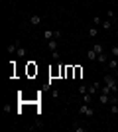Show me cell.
Wrapping results in <instances>:
<instances>
[{"mask_svg":"<svg viewBox=\"0 0 118 132\" xmlns=\"http://www.w3.org/2000/svg\"><path fill=\"white\" fill-rule=\"evenodd\" d=\"M73 130L75 132H85V126H81L79 122H75V124H73Z\"/></svg>","mask_w":118,"mask_h":132,"instance_id":"e0dca14e","label":"cell"},{"mask_svg":"<svg viewBox=\"0 0 118 132\" xmlns=\"http://www.w3.org/2000/svg\"><path fill=\"white\" fill-rule=\"evenodd\" d=\"M87 34H89V38H96L98 36V26H90L87 30Z\"/></svg>","mask_w":118,"mask_h":132,"instance_id":"8992f818","label":"cell"},{"mask_svg":"<svg viewBox=\"0 0 118 132\" xmlns=\"http://www.w3.org/2000/svg\"><path fill=\"white\" fill-rule=\"evenodd\" d=\"M79 112H81L83 116H87V118H93V116H95V110H93V106H90V105H87V103H83V105H81Z\"/></svg>","mask_w":118,"mask_h":132,"instance_id":"7a4b0ae2","label":"cell"},{"mask_svg":"<svg viewBox=\"0 0 118 132\" xmlns=\"http://www.w3.org/2000/svg\"><path fill=\"white\" fill-rule=\"evenodd\" d=\"M59 89H51V97H53V99H57V97H59Z\"/></svg>","mask_w":118,"mask_h":132,"instance_id":"603a6c76","label":"cell"},{"mask_svg":"<svg viewBox=\"0 0 118 132\" xmlns=\"http://www.w3.org/2000/svg\"><path fill=\"white\" fill-rule=\"evenodd\" d=\"M116 95H118V91H116Z\"/></svg>","mask_w":118,"mask_h":132,"instance_id":"d4e9b609","label":"cell"},{"mask_svg":"<svg viewBox=\"0 0 118 132\" xmlns=\"http://www.w3.org/2000/svg\"><path fill=\"white\" fill-rule=\"evenodd\" d=\"M110 112H112V114H118V103H110Z\"/></svg>","mask_w":118,"mask_h":132,"instance_id":"2e32d148","label":"cell"},{"mask_svg":"<svg viewBox=\"0 0 118 132\" xmlns=\"http://www.w3.org/2000/svg\"><path fill=\"white\" fill-rule=\"evenodd\" d=\"M87 57H89V59H90V61H96V51H95V50H93V47H90V50H89V51H87Z\"/></svg>","mask_w":118,"mask_h":132,"instance_id":"5bb4252c","label":"cell"},{"mask_svg":"<svg viewBox=\"0 0 118 132\" xmlns=\"http://www.w3.org/2000/svg\"><path fill=\"white\" fill-rule=\"evenodd\" d=\"M102 79H104V85H108L112 93H116V91H118V83H116V79H114L112 73H106V75H104Z\"/></svg>","mask_w":118,"mask_h":132,"instance_id":"6da1fadb","label":"cell"},{"mask_svg":"<svg viewBox=\"0 0 118 132\" xmlns=\"http://www.w3.org/2000/svg\"><path fill=\"white\" fill-rule=\"evenodd\" d=\"M96 61H98V63H108V55L106 53H98L96 55Z\"/></svg>","mask_w":118,"mask_h":132,"instance_id":"7c38bea8","label":"cell"},{"mask_svg":"<svg viewBox=\"0 0 118 132\" xmlns=\"http://www.w3.org/2000/svg\"><path fill=\"white\" fill-rule=\"evenodd\" d=\"M18 47H20V44H18V42H14V44H12L10 47H8V53H12V55H16Z\"/></svg>","mask_w":118,"mask_h":132,"instance_id":"4fadbf2b","label":"cell"},{"mask_svg":"<svg viewBox=\"0 0 118 132\" xmlns=\"http://www.w3.org/2000/svg\"><path fill=\"white\" fill-rule=\"evenodd\" d=\"M112 20H110V18H108V20H102V24H101V28L102 30H110V28H112Z\"/></svg>","mask_w":118,"mask_h":132,"instance_id":"9c48e42d","label":"cell"},{"mask_svg":"<svg viewBox=\"0 0 118 132\" xmlns=\"http://www.w3.org/2000/svg\"><path fill=\"white\" fill-rule=\"evenodd\" d=\"M55 38V30H53V32H51V30H45L43 32V39L45 42H49V39H53Z\"/></svg>","mask_w":118,"mask_h":132,"instance_id":"52a82bcc","label":"cell"},{"mask_svg":"<svg viewBox=\"0 0 118 132\" xmlns=\"http://www.w3.org/2000/svg\"><path fill=\"white\" fill-rule=\"evenodd\" d=\"M30 24L32 26H39L41 24V16H30Z\"/></svg>","mask_w":118,"mask_h":132,"instance_id":"30bf717a","label":"cell"},{"mask_svg":"<svg viewBox=\"0 0 118 132\" xmlns=\"http://www.w3.org/2000/svg\"><path fill=\"white\" fill-rule=\"evenodd\" d=\"M110 99H112V95H106V93H101V95H98L101 105H108V103H110Z\"/></svg>","mask_w":118,"mask_h":132,"instance_id":"277c9868","label":"cell"},{"mask_svg":"<svg viewBox=\"0 0 118 132\" xmlns=\"http://www.w3.org/2000/svg\"><path fill=\"white\" fill-rule=\"evenodd\" d=\"M101 24H102V20H101L98 16H95V18H93V26H101Z\"/></svg>","mask_w":118,"mask_h":132,"instance_id":"7402d4cb","label":"cell"},{"mask_svg":"<svg viewBox=\"0 0 118 132\" xmlns=\"http://www.w3.org/2000/svg\"><path fill=\"white\" fill-rule=\"evenodd\" d=\"M110 55H112V57H118V45H112V47H110Z\"/></svg>","mask_w":118,"mask_h":132,"instance_id":"ac0fdd59","label":"cell"},{"mask_svg":"<svg viewBox=\"0 0 118 132\" xmlns=\"http://www.w3.org/2000/svg\"><path fill=\"white\" fill-rule=\"evenodd\" d=\"M79 93H81V95L89 93V87H87V85H81V87H79Z\"/></svg>","mask_w":118,"mask_h":132,"instance_id":"44dd1931","label":"cell"},{"mask_svg":"<svg viewBox=\"0 0 118 132\" xmlns=\"http://www.w3.org/2000/svg\"><path fill=\"white\" fill-rule=\"evenodd\" d=\"M57 42H59V39H55V38H53V39H49V42H47V47H49L51 51H55V50H57V45H59Z\"/></svg>","mask_w":118,"mask_h":132,"instance_id":"ba28073f","label":"cell"},{"mask_svg":"<svg viewBox=\"0 0 118 132\" xmlns=\"http://www.w3.org/2000/svg\"><path fill=\"white\" fill-rule=\"evenodd\" d=\"M106 16H108V18H110V20H112V22H114V24H116V14H114V12H112V10H108V12H106Z\"/></svg>","mask_w":118,"mask_h":132,"instance_id":"d6986e66","label":"cell"},{"mask_svg":"<svg viewBox=\"0 0 118 132\" xmlns=\"http://www.w3.org/2000/svg\"><path fill=\"white\" fill-rule=\"evenodd\" d=\"M51 57H53V59H55V61H59V51H51Z\"/></svg>","mask_w":118,"mask_h":132,"instance_id":"cb8c5ba5","label":"cell"},{"mask_svg":"<svg viewBox=\"0 0 118 132\" xmlns=\"http://www.w3.org/2000/svg\"><path fill=\"white\" fill-rule=\"evenodd\" d=\"M96 91H101V83H90L89 85V95H96Z\"/></svg>","mask_w":118,"mask_h":132,"instance_id":"5b68a950","label":"cell"},{"mask_svg":"<svg viewBox=\"0 0 118 132\" xmlns=\"http://www.w3.org/2000/svg\"><path fill=\"white\" fill-rule=\"evenodd\" d=\"M10 2H12V0H10Z\"/></svg>","mask_w":118,"mask_h":132,"instance_id":"484cf974","label":"cell"},{"mask_svg":"<svg viewBox=\"0 0 118 132\" xmlns=\"http://www.w3.org/2000/svg\"><path fill=\"white\" fill-rule=\"evenodd\" d=\"M106 65H108V69H110L112 73H118V57H110Z\"/></svg>","mask_w":118,"mask_h":132,"instance_id":"3957f363","label":"cell"},{"mask_svg":"<svg viewBox=\"0 0 118 132\" xmlns=\"http://www.w3.org/2000/svg\"><path fill=\"white\" fill-rule=\"evenodd\" d=\"M16 55H18V57H26V50H24V47H18Z\"/></svg>","mask_w":118,"mask_h":132,"instance_id":"ffe728a7","label":"cell"},{"mask_svg":"<svg viewBox=\"0 0 118 132\" xmlns=\"http://www.w3.org/2000/svg\"><path fill=\"white\" fill-rule=\"evenodd\" d=\"M90 101H93V95L85 93V95H83V103H87V105H90Z\"/></svg>","mask_w":118,"mask_h":132,"instance_id":"9a60e30c","label":"cell"},{"mask_svg":"<svg viewBox=\"0 0 118 132\" xmlns=\"http://www.w3.org/2000/svg\"><path fill=\"white\" fill-rule=\"evenodd\" d=\"M90 47L96 51V55H98V53H104V45H102V44H95V45H90Z\"/></svg>","mask_w":118,"mask_h":132,"instance_id":"8fae6325","label":"cell"}]
</instances>
